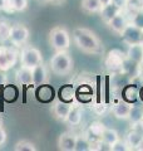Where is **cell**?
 Segmentation results:
<instances>
[{"instance_id": "42", "label": "cell", "mask_w": 143, "mask_h": 151, "mask_svg": "<svg viewBox=\"0 0 143 151\" xmlns=\"http://www.w3.org/2000/svg\"><path fill=\"white\" fill-rule=\"evenodd\" d=\"M142 43H143V30H142Z\"/></svg>"}, {"instance_id": "32", "label": "cell", "mask_w": 143, "mask_h": 151, "mask_svg": "<svg viewBox=\"0 0 143 151\" xmlns=\"http://www.w3.org/2000/svg\"><path fill=\"white\" fill-rule=\"evenodd\" d=\"M3 12L5 13H15V9H14V5H13V1L11 0H5V4H4V8H3Z\"/></svg>"}, {"instance_id": "21", "label": "cell", "mask_w": 143, "mask_h": 151, "mask_svg": "<svg viewBox=\"0 0 143 151\" xmlns=\"http://www.w3.org/2000/svg\"><path fill=\"white\" fill-rule=\"evenodd\" d=\"M65 121L72 126H78L80 124V121H82V111L78 107H72Z\"/></svg>"}, {"instance_id": "10", "label": "cell", "mask_w": 143, "mask_h": 151, "mask_svg": "<svg viewBox=\"0 0 143 151\" xmlns=\"http://www.w3.org/2000/svg\"><path fill=\"white\" fill-rule=\"evenodd\" d=\"M75 141H77V136L74 134H72V132H63V134L59 136V140H58L59 150L74 151Z\"/></svg>"}, {"instance_id": "2", "label": "cell", "mask_w": 143, "mask_h": 151, "mask_svg": "<svg viewBox=\"0 0 143 151\" xmlns=\"http://www.w3.org/2000/svg\"><path fill=\"white\" fill-rule=\"evenodd\" d=\"M49 65L53 73L64 76L68 74L73 68V59L66 50H56V53L50 58Z\"/></svg>"}, {"instance_id": "16", "label": "cell", "mask_w": 143, "mask_h": 151, "mask_svg": "<svg viewBox=\"0 0 143 151\" xmlns=\"http://www.w3.org/2000/svg\"><path fill=\"white\" fill-rule=\"evenodd\" d=\"M129 111H131V103H128L126 101H121L114 105V107L112 108L113 115L117 117V119H122L126 120L129 116Z\"/></svg>"}, {"instance_id": "39", "label": "cell", "mask_w": 143, "mask_h": 151, "mask_svg": "<svg viewBox=\"0 0 143 151\" xmlns=\"http://www.w3.org/2000/svg\"><path fill=\"white\" fill-rule=\"evenodd\" d=\"M4 4H5V0H0V10H3Z\"/></svg>"}, {"instance_id": "4", "label": "cell", "mask_w": 143, "mask_h": 151, "mask_svg": "<svg viewBox=\"0 0 143 151\" xmlns=\"http://www.w3.org/2000/svg\"><path fill=\"white\" fill-rule=\"evenodd\" d=\"M126 54L119 49H112L108 52V54L106 55L104 59V65L109 72L113 73H119L122 72L123 65H124V60H126Z\"/></svg>"}, {"instance_id": "37", "label": "cell", "mask_w": 143, "mask_h": 151, "mask_svg": "<svg viewBox=\"0 0 143 151\" xmlns=\"http://www.w3.org/2000/svg\"><path fill=\"white\" fill-rule=\"evenodd\" d=\"M139 100H141V102L143 103V86L139 88Z\"/></svg>"}, {"instance_id": "12", "label": "cell", "mask_w": 143, "mask_h": 151, "mask_svg": "<svg viewBox=\"0 0 143 151\" xmlns=\"http://www.w3.org/2000/svg\"><path fill=\"white\" fill-rule=\"evenodd\" d=\"M121 12H123L121 8L117 6L114 3H109L107 4V5H103L102 8V10L99 12V14H101V18H102V20L106 23V24H108L109 22L112 20V19L117 15V14H119Z\"/></svg>"}, {"instance_id": "7", "label": "cell", "mask_w": 143, "mask_h": 151, "mask_svg": "<svg viewBox=\"0 0 143 151\" xmlns=\"http://www.w3.org/2000/svg\"><path fill=\"white\" fill-rule=\"evenodd\" d=\"M121 38L127 45L142 43V29L129 23L128 27L124 29V32L121 34Z\"/></svg>"}, {"instance_id": "27", "label": "cell", "mask_w": 143, "mask_h": 151, "mask_svg": "<svg viewBox=\"0 0 143 151\" xmlns=\"http://www.w3.org/2000/svg\"><path fill=\"white\" fill-rule=\"evenodd\" d=\"M129 23L143 30V8H142V9H139V10L134 12V13L132 14Z\"/></svg>"}, {"instance_id": "41", "label": "cell", "mask_w": 143, "mask_h": 151, "mask_svg": "<svg viewBox=\"0 0 143 151\" xmlns=\"http://www.w3.org/2000/svg\"><path fill=\"white\" fill-rule=\"evenodd\" d=\"M36 1H39V3H48V1H50V0H36Z\"/></svg>"}, {"instance_id": "28", "label": "cell", "mask_w": 143, "mask_h": 151, "mask_svg": "<svg viewBox=\"0 0 143 151\" xmlns=\"http://www.w3.org/2000/svg\"><path fill=\"white\" fill-rule=\"evenodd\" d=\"M11 68V64L9 62L6 53H5V47H0V70L6 72Z\"/></svg>"}, {"instance_id": "26", "label": "cell", "mask_w": 143, "mask_h": 151, "mask_svg": "<svg viewBox=\"0 0 143 151\" xmlns=\"http://www.w3.org/2000/svg\"><path fill=\"white\" fill-rule=\"evenodd\" d=\"M14 150L15 151H35L36 147L35 145L31 142V141H28V140H21L19 142L15 144L14 146Z\"/></svg>"}, {"instance_id": "14", "label": "cell", "mask_w": 143, "mask_h": 151, "mask_svg": "<svg viewBox=\"0 0 143 151\" xmlns=\"http://www.w3.org/2000/svg\"><path fill=\"white\" fill-rule=\"evenodd\" d=\"M48 79V72L45 65L40 63L35 65L33 68V84H36V86H40V84H44Z\"/></svg>"}, {"instance_id": "43", "label": "cell", "mask_w": 143, "mask_h": 151, "mask_svg": "<svg viewBox=\"0 0 143 151\" xmlns=\"http://www.w3.org/2000/svg\"><path fill=\"white\" fill-rule=\"evenodd\" d=\"M141 65H142V67H143V58H142V62H141Z\"/></svg>"}, {"instance_id": "44", "label": "cell", "mask_w": 143, "mask_h": 151, "mask_svg": "<svg viewBox=\"0 0 143 151\" xmlns=\"http://www.w3.org/2000/svg\"><path fill=\"white\" fill-rule=\"evenodd\" d=\"M0 126H1V122H0Z\"/></svg>"}, {"instance_id": "38", "label": "cell", "mask_w": 143, "mask_h": 151, "mask_svg": "<svg viewBox=\"0 0 143 151\" xmlns=\"http://www.w3.org/2000/svg\"><path fill=\"white\" fill-rule=\"evenodd\" d=\"M99 1L102 3V5H107V4H109L112 0H99Z\"/></svg>"}, {"instance_id": "29", "label": "cell", "mask_w": 143, "mask_h": 151, "mask_svg": "<svg viewBox=\"0 0 143 151\" xmlns=\"http://www.w3.org/2000/svg\"><path fill=\"white\" fill-rule=\"evenodd\" d=\"M111 150H113V151H127V150H129V146H128V144L126 141L119 139L118 141H116V142L111 146Z\"/></svg>"}, {"instance_id": "35", "label": "cell", "mask_w": 143, "mask_h": 151, "mask_svg": "<svg viewBox=\"0 0 143 151\" xmlns=\"http://www.w3.org/2000/svg\"><path fill=\"white\" fill-rule=\"evenodd\" d=\"M6 137H8L6 131L3 129V126H0V145H4L6 142Z\"/></svg>"}, {"instance_id": "20", "label": "cell", "mask_w": 143, "mask_h": 151, "mask_svg": "<svg viewBox=\"0 0 143 151\" xmlns=\"http://www.w3.org/2000/svg\"><path fill=\"white\" fill-rule=\"evenodd\" d=\"M59 98L60 101L63 102H73V100L75 98V91H74V87L72 84H65L60 88L59 91Z\"/></svg>"}, {"instance_id": "33", "label": "cell", "mask_w": 143, "mask_h": 151, "mask_svg": "<svg viewBox=\"0 0 143 151\" xmlns=\"http://www.w3.org/2000/svg\"><path fill=\"white\" fill-rule=\"evenodd\" d=\"M133 130H136V131L139 132V134L143 135V119L133 124Z\"/></svg>"}, {"instance_id": "18", "label": "cell", "mask_w": 143, "mask_h": 151, "mask_svg": "<svg viewBox=\"0 0 143 151\" xmlns=\"http://www.w3.org/2000/svg\"><path fill=\"white\" fill-rule=\"evenodd\" d=\"M82 5L83 12L88 13V14H94V13H99L102 10V3L99 0H82L80 3Z\"/></svg>"}, {"instance_id": "1", "label": "cell", "mask_w": 143, "mask_h": 151, "mask_svg": "<svg viewBox=\"0 0 143 151\" xmlns=\"http://www.w3.org/2000/svg\"><path fill=\"white\" fill-rule=\"evenodd\" d=\"M73 42L77 48L88 54H98L101 52V40L92 30L87 28H75L73 30Z\"/></svg>"}, {"instance_id": "13", "label": "cell", "mask_w": 143, "mask_h": 151, "mask_svg": "<svg viewBox=\"0 0 143 151\" xmlns=\"http://www.w3.org/2000/svg\"><path fill=\"white\" fill-rule=\"evenodd\" d=\"M126 57L129 60H132V62L141 64L142 58H143V43L129 44V45H128Z\"/></svg>"}, {"instance_id": "9", "label": "cell", "mask_w": 143, "mask_h": 151, "mask_svg": "<svg viewBox=\"0 0 143 151\" xmlns=\"http://www.w3.org/2000/svg\"><path fill=\"white\" fill-rule=\"evenodd\" d=\"M104 130H106V126H104L103 122L101 121H93L92 124L89 125L88 131H87V137L90 142H94V141L102 140V135Z\"/></svg>"}, {"instance_id": "34", "label": "cell", "mask_w": 143, "mask_h": 151, "mask_svg": "<svg viewBox=\"0 0 143 151\" xmlns=\"http://www.w3.org/2000/svg\"><path fill=\"white\" fill-rule=\"evenodd\" d=\"M112 3H114L117 6H119L122 10H124L127 8V4H128V0H112Z\"/></svg>"}, {"instance_id": "31", "label": "cell", "mask_w": 143, "mask_h": 151, "mask_svg": "<svg viewBox=\"0 0 143 151\" xmlns=\"http://www.w3.org/2000/svg\"><path fill=\"white\" fill-rule=\"evenodd\" d=\"M5 53H6V57L9 59V62H10L11 67L13 65H15L16 63V59H18V53L15 50H14L13 48H8V47H5Z\"/></svg>"}, {"instance_id": "22", "label": "cell", "mask_w": 143, "mask_h": 151, "mask_svg": "<svg viewBox=\"0 0 143 151\" xmlns=\"http://www.w3.org/2000/svg\"><path fill=\"white\" fill-rule=\"evenodd\" d=\"M118 140H119L118 132L116 130H113V129H108V127H106V130H104L103 135H102V141L103 142H106L107 145L112 146Z\"/></svg>"}, {"instance_id": "11", "label": "cell", "mask_w": 143, "mask_h": 151, "mask_svg": "<svg viewBox=\"0 0 143 151\" xmlns=\"http://www.w3.org/2000/svg\"><path fill=\"white\" fill-rule=\"evenodd\" d=\"M122 100L128 103H134L139 100V88L136 84H126L122 88Z\"/></svg>"}, {"instance_id": "8", "label": "cell", "mask_w": 143, "mask_h": 151, "mask_svg": "<svg viewBox=\"0 0 143 151\" xmlns=\"http://www.w3.org/2000/svg\"><path fill=\"white\" fill-rule=\"evenodd\" d=\"M128 24H129V22H128V19L126 17V14L121 12L119 14H117L116 17H114L111 22L108 23V27L109 29H111L113 33H116V34L121 35L123 32H124V29L128 27Z\"/></svg>"}, {"instance_id": "36", "label": "cell", "mask_w": 143, "mask_h": 151, "mask_svg": "<svg viewBox=\"0 0 143 151\" xmlns=\"http://www.w3.org/2000/svg\"><path fill=\"white\" fill-rule=\"evenodd\" d=\"M6 82V74L4 73V70H0V86H4Z\"/></svg>"}, {"instance_id": "30", "label": "cell", "mask_w": 143, "mask_h": 151, "mask_svg": "<svg viewBox=\"0 0 143 151\" xmlns=\"http://www.w3.org/2000/svg\"><path fill=\"white\" fill-rule=\"evenodd\" d=\"M11 1H13L14 9H15V12H18V13L24 12L28 8V0H11Z\"/></svg>"}, {"instance_id": "15", "label": "cell", "mask_w": 143, "mask_h": 151, "mask_svg": "<svg viewBox=\"0 0 143 151\" xmlns=\"http://www.w3.org/2000/svg\"><path fill=\"white\" fill-rule=\"evenodd\" d=\"M16 81L20 84H31L33 83V68L21 65L20 68L16 70Z\"/></svg>"}, {"instance_id": "6", "label": "cell", "mask_w": 143, "mask_h": 151, "mask_svg": "<svg viewBox=\"0 0 143 151\" xmlns=\"http://www.w3.org/2000/svg\"><path fill=\"white\" fill-rule=\"evenodd\" d=\"M28 39H29V29L25 25L23 24L11 25L10 37H9V40H10L11 44H14L15 47H21L26 43Z\"/></svg>"}, {"instance_id": "40", "label": "cell", "mask_w": 143, "mask_h": 151, "mask_svg": "<svg viewBox=\"0 0 143 151\" xmlns=\"http://www.w3.org/2000/svg\"><path fill=\"white\" fill-rule=\"evenodd\" d=\"M51 3H54V4H60V3H63L64 0H50Z\"/></svg>"}, {"instance_id": "3", "label": "cell", "mask_w": 143, "mask_h": 151, "mask_svg": "<svg viewBox=\"0 0 143 151\" xmlns=\"http://www.w3.org/2000/svg\"><path fill=\"white\" fill-rule=\"evenodd\" d=\"M49 43L55 50H68L70 47V34L63 27H55L49 33Z\"/></svg>"}, {"instance_id": "17", "label": "cell", "mask_w": 143, "mask_h": 151, "mask_svg": "<svg viewBox=\"0 0 143 151\" xmlns=\"http://www.w3.org/2000/svg\"><path fill=\"white\" fill-rule=\"evenodd\" d=\"M70 108H72V106L68 102H63V101L56 102L53 106V113H54L55 119H58L60 121H65L66 116H68V113L70 111Z\"/></svg>"}, {"instance_id": "24", "label": "cell", "mask_w": 143, "mask_h": 151, "mask_svg": "<svg viewBox=\"0 0 143 151\" xmlns=\"http://www.w3.org/2000/svg\"><path fill=\"white\" fill-rule=\"evenodd\" d=\"M128 119L131 120L132 124L142 120L143 119V107L142 106H131V111H129Z\"/></svg>"}, {"instance_id": "25", "label": "cell", "mask_w": 143, "mask_h": 151, "mask_svg": "<svg viewBox=\"0 0 143 151\" xmlns=\"http://www.w3.org/2000/svg\"><path fill=\"white\" fill-rule=\"evenodd\" d=\"M10 29H11L10 23L6 22V20H0V40L1 42L9 40V37H10Z\"/></svg>"}, {"instance_id": "19", "label": "cell", "mask_w": 143, "mask_h": 151, "mask_svg": "<svg viewBox=\"0 0 143 151\" xmlns=\"http://www.w3.org/2000/svg\"><path fill=\"white\" fill-rule=\"evenodd\" d=\"M126 142L128 144V146H129V150L131 149H139V146L143 142V135L139 134V132L136 131V130H132L129 134L127 135Z\"/></svg>"}, {"instance_id": "5", "label": "cell", "mask_w": 143, "mask_h": 151, "mask_svg": "<svg viewBox=\"0 0 143 151\" xmlns=\"http://www.w3.org/2000/svg\"><path fill=\"white\" fill-rule=\"evenodd\" d=\"M20 63L21 65L29 68H34L35 65L43 63V55L40 50L35 47H25L20 53Z\"/></svg>"}, {"instance_id": "23", "label": "cell", "mask_w": 143, "mask_h": 151, "mask_svg": "<svg viewBox=\"0 0 143 151\" xmlns=\"http://www.w3.org/2000/svg\"><path fill=\"white\" fill-rule=\"evenodd\" d=\"M92 150V144L87 136H77L74 151H89Z\"/></svg>"}]
</instances>
